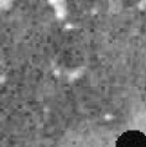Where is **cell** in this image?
Wrapping results in <instances>:
<instances>
[{
    "mask_svg": "<svg viewBox=\"0 0 146 147\" xmlns=\"http://www.w3.org/2000/svg\"><path fill=\"white\" fill-rule=\"evenodd\" d=\"M115 147H146V135L137 130H129L121 134Z\"/></svg>",
    "mask_w": 146,
    "mask_h": 147,
    "instance_id": "6da1fadb",
    "label": "cell"
}]
</instances>
